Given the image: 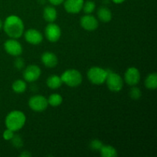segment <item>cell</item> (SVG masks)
Wrapping results in <instances>:
<instances>
[{
	"mask_svg": "<svg viewBox=\"0 0 157 157\" xmlns=\"http://www.w3.org/2000/svg\"><path fill=\"white\" fill-rule=\"evenodd\" d=\"M63 101V98L59 94H52L48 99V103L52 107H58L61 105Z\"/></svg>",
	"mask_w": 157,
	"mask_h": 157,
	"instance_id": "44dd1931",
	"label": "cell"
},
{
	"mask_svg": "<svg viewBox=\"0 0 157 157\" xmlns=\"http://www.w3.org/2000/svg\"><path fill=\"white\" fill-rule=\"evenodd\" d=\"M84 3V0H64V7L68 13L78 14L82 10Z\"/></svg>",
	"mask_w": 157,
	"mask_h": 157,
	"instance_id": "4fadbf2b",
	"label": "cell"
},
{
	"mask_svg": "<svg viewBox=\"0 0 157 157\" xmlns=\"http://www.w3.org/2000/svg\"><path fill=\"white\" fill-rule=\"evenodd\" d=\"M2 28L8 36L17 39L21 37L24 33L25 25L23 21L19 17L12 15L6 18Z\"/></svg>",
	"mask_w": 157,
	"mask_h": 157,
	"instance_id": "6da1fadb",
	"label": "cell"
},
{
	"mask_svg": "<svg viewBox=\"0 0 157 157\" xmlns=\"http://www.w3.org/2000/svg\"><path fill=\"white\" fill-rule=\"evenodd\" d=\"M2 27H3V22L2 21V20L0 19V29H1Z\"/></svg>",
	"mask_w": 157,
	"mask_h": 157,
	"instance_id": "4dcf8cb0",
	"label": "cell"
},
{
	"mask_svg": "<svg viewBox=\"0 0 157 157\" xmlns=\"http://www.w3.org/2000/svg\"><path fill=\"white\" fill-rule=\"evenodd\" d=\"M4 48L9 55L15 57L21 55L23 51L21 44L15 38L7 40L4 43Z\"/></svg>",
	"mask_w": 157,
	"mask_h": 157,
	"instance_id": "ba28073f",
	"label": "cell"
},
{
	"mask_svg": "<svg viewBox=\"0 0 157 157\" xmlns=\"http://www.w3.org/2000/svg\"><path fill=\"white\" fill-rule=\"evenodd\" d=\"M62 84L63 82L61 81V77L56 75L49 76L46 81V84H47L48 87L51 89H53V90L59 88L62 85Z\"/></svg>",
	"mask_w": 157,
	"mask_h": 157,
	"instance_id": "2e32d148",
	"label": "cell"
},
{
	"mask_svg": "<svg viewBox=\"0 0 157 157\" xmlns=\"http://www.w3.org/2000/svg\"><path fill=\"white\" fill-rule=\"evenodd\" d=\"M44 35L46 38L50 42H57L61 35V28L54 22H50L44 29Z\"/></svg>",
	"mask_w": 157,
	"mask_h": 157,
	"instance_id": "52a82bcc",
	"label": "cell"
},
{
	"mask_svg": "<svg viewBox=\"0 0 157 157\" xmlns=\"http://www.w3.org/2000/svg\"><path fill=\"white\" fill-rule=\"evenodd\" d=\"M32 156V155L30 154V153H29V152H26V151H25V152H23L22 153H21V155H20V156H22V157H29V156Z\"/></svg>",
	"mask_w": 157,
	"mask_h": 157,
	"instance_id": "f1b7e54d",
	"label": "cell"
},
{
	"mask_svg": "<svg viewBox=\"0 0 157 157\" xmlns=\"http://www.w3.org/2000/svg\"><path fill=\"white\" fill-rule=\"evenodd\" d=\"M108 71L100 67H92L87 71V78L94 84L101 85L107 79Z\"/></svg>",
	"mask_w": 157,
	"mask_h": 157,
	"instance_id": "277c9868",
	"label": "cell"
},
{
	"mask_svg": "<svg viewBox=\"0 0 157 157\" xmlns=\"http://www.w3.org/2000/svg\"><path fill=\"white\" fill-rule=\"evenodd\" d=\"M29 106L34 111L42 112L48 106V99L42 95H35L29 99Z\"/></svg>",
	"mask_w": 157,
	"mask_h": 157,
	"instance_id": "8992f818",
	"label": "cell"
},
{
	"mask_svg": "<svg viewBox=\"0 0 157 157\" xmlns=\"http://www.w3.org/2000/svg\"><path fill=\"white\" fill-rule=\"evenodd\" d=\"M41 60L42 61L43 64L45 67H49V68L56 67L58 63V60L56 55L53 52H44L41 55Z\"/></svg>",
	"mask_w": 157,
	"mask_h": 157,
	"instance_id": "5bb4252c",
	"label": "cell"
},
{
	"mask_svg": "<svg viewBox=\"0 0 157 157\" xmlns=\"http://www.w3.org/2000/svg\"><path fill=\"white\" fill-rule=\"evenodd\" d=\"M80 23L83 29L89 32L96 30L99 25L98 19L90 14H87L86 15L81 17Z\"/></svg>",
	"mask_w": 157,
	"mask_h": 157,
	"instance_id": "8fae6325",
	"label": "cell"
},
{
	"mask_svg": "<svg viewBox=\"0 0 157 157\" xmlns=\"http://www.w3.org/2000/svg\"><path fill=\"white\" fill-rule=\"evenodd\" d=\"M95 7H96V6L93 1H87L85 3H84L82 9H84V12L86 14H91L94 11Z\"/></svg>",
	"mask_w": 157,
	"mask_h": 157,
	"instance_id": "7402d4cb",
	"label": "cell"
},
{
	"mask_svg": "<svg viewBox=\"0 0 157 157\" xmlns=\"http://www.w3.org/2000/svg\"><path fill=\"white\" fill-rule=\"evenodd\" d=\"M48 1L53 6H58V5H61V3L64 2V0H48Z\"/></svg>",
	"mask_w": 157,
	"mask_h": 157,
	"instance_id": "83f0119b",
	"label": "cell"
},
{
	"mask_svg": "<svg viewBox=\"0 0 157 157\" xmlns=\"http://www.w3.org/2000/svg\"><path fill=\"white\" fill-rule=\"evenodd\" d=\"M43 17L48 22H54L58 17V13L55 8H54L53 6H47L44 8V12H43Z\"/></svg>",
	"mask_w": 157,
	"mask_h": 157,
	"instance_id": "9a60e30c",
	"label": "cell"
},
{
	"mask_svg": "<svg viewBox=\"0 0 157 157\" xmlns=\"http://www.w3.org/2000/svg\"><path fill=\"white\" fill-rule=\"evenodd\" d=\"M41 74V68L38 65L31 64L28 66L23 71V78L28 82H34L39 78Z\"/></svg>",
	"mask_w": 157,
	"mask_h": 157,
	"instance_id": "9c48e42d",
	"label": "cell"
},
{
	"mask_svg": "<svg viewBox=\"0 0 157 157\" xmlns=\"http://www.w3.org/2000/svg\"><path fill=\"white\" fill-rule=\"evenodd\" d=\"M103 144L98 140H94L91 141L90 144V147L92 150H100L101 148L102 147Z\"/></svg>",
	"mask_w": 157,
	"mask_h": 157,
	"instance_id": "cb8c5ba5",
	"label": "cell"
},
{
	"mask_svg": "<svg viewBox=\"0 0 157 157\" xmlns=\"http://www.w3.org/2000/svg\"><path fill=\"white\" fill-rule=\"evenodd\" d=\"M112 1H113L114 3H116V4H121V3L124 2L125 0H112Z\"/></svg>",
	"mask_w": 157,
	"mask_h": 157,
	"instance_id": "f546056e",
	"label": "cell"
},
{
	"mask_svg": "<svg viewBox=\"0 0 157 157\" xmlns=\"http://www.w3.org/2000/svg\"><path fill=\"white\" fill-rule=\"evenodd\" d=\"M25 39L29 44L37 45L42 42L43 35L39 31L34 29H30L26 31L24 34Z\"/></svg>",
	"mask_w": 157,
	"mask_h": 157,
	"instance_id": "7c38bea8",
	"label": "cell"
},
{
	"mask_svg": "<svg viewBox=\"0 0 157 157\" xmlns=\"http://www.w3.org/2000/svg\"><path fill=\"white\" fill-rule=\"evenodd\" d=\"M130 96L132 99L134 100H137L139 99V98H140L141 96H142V93H141L140 89L135 87L131 88V90H130Z\"/></svg>",
	"mask_w": 157,
	"mask_h": 157,
	"instance_id": "603a6c76",
	"label": "cell"
},
{
	"mask_svg": "<svg viewBox=\"0 0 157 157\" xmlns=\"http://www.w3.org/2000/svg\"><path fill=\"white\" fill-rule=\"evenodd\" d=\"M25 66V62L22 58H17L15 61V67L18 69H22Z\"/></svg>",
	"mask_w": 157,
	"mask_h": 157,
	"instance_id": "4316f807",
	"label": "cell"
},
{
	"mask_svg": "<svg viewBox=\"0 0 157 157\" xmlns=\"http://www.w3.org/2000/svg\"><path fill=\"white\" fill-rule=\"evenodd\" d=\"M145 86L150 90H155L157 87V75L156 73L150 74L145 80Z\"/></svg>",
	"mask_w": 157,
	"mask_h": 157,
	"instance_id": "d6986e66",
	"label": "cell"
},
{
	"mask_svg": "<svg viewBox=\"0 0 157 157\" xmlns=\"http://www.w3.org/2000/svg\"><path fill=\"white\" fill-rule=\"evenodd\" d=\"M64 84L71 87H76L82 83V75L76 69H68L64 71L61 76Z\"/></svg>",
	"mask_w": 157,
	"mask_h": 157,
	"instance_id": "3957f363",
	"label": "cell"
},
{
	"mask_svg": "<svg viewBox=\"0 0 157 157\" xmlns=\"http://www.w3.org/2000/svg\"><path fill=\"white\" fill-rule=\"evenodd\" d=\"M12 90L16 94L24 93L27 88V84L25 81L22 80H16L12 84Z\"/></svg>",
	"mask_w": 157,
	"mask_h": 157,
	"instance_id": "ffe728a7",
	"label": "cell"
},
{
	"mask_svg": "<svg viewBox=\"0 0 157 157\" xmlns=\"http://www.w3.org/2000/svg\"><path fill=\"white\" fill-rule=\"evenodd\" d=\"M124 81L128 85L136 86L140 81V73L136 67H129L124 74Z\"/></svg>",
	"mask_w": 157,
	"mask_h": 157,
	"instance_id": "30bf717a",
	"label": "cell"
},
{
	"mask_svg": "<svg viewBox=\"0 0 157 157\" xmlns=\"http://www.w3.org/2000/svg\"><path fill=\"white\" fill-rule=\"evenodd\" d=\"M101 156L103 157H117V151L114 147L109 145H103L99 150Z\"/></svg>",
	"mask_w": 157,
	"mask_h": 157,
	"instance_id": "ac0fdd59",
	"label": "cell"
},
{
	"mask_svg": "<svg viewBox=\"0 0 157 157\" xmlns=\"http://www.w3.org/2000/svg\"><path fill=\"white\" fill-rule=\"evenodd\" d=\"M98 16L101 21L107 23L112 19V13L110 9L107 7L100 8L98 11Z\"/></svg>",
	"mask_w": 157,
	"mask_h": 157,
	"instance_id": "e0dca14e",
	"label": "cell"
},
{
	"mask_svg": "<svg viewBox=\"0 0 157 157\" xmlns=\"http://www.w3.org/2000/svg\"><path fill=\"white\" fill-rule=\"evenodd\" d=\"M107 87L110 91L119 92L122 90L124 87V80L121 75L113 72H109L106 79Z\"/></svg>",
	"mask_w": 157,
	"mask_h": 157,
	"instance_id": "5b68a950",
	"label": "cell"
},
{
	"mask_svg": "<svg viewBox=\"0 0 157 157\" xmlns=\"http://www.w3.org/2000/svg\"><path fill=\"white\" fill-rule=\"evenodd\" d=\"M12 143H13V145L16 147H20L22 145V141L21 139L18 136H15L14 135L13 138L12 139Z\"/></svg>",
	"mask_w": 157,
	"mask_h": 157,
	"instance_id": "484cf974",
	"label": "cell"
},
{
	"mask_svg": "<svg viewBox=\"0 0 157 157\" xmlns=\"http://www.w3.org/2000/svg\"><path fill=\"white\" fill-rule=\"evenodd\" d=\"M14 135H15L14 134V131H12V130L7 128L5 130L4 133H3V138H4V140H12Z\"/></svg>",
	"mask_w": 157,
	"mask_h": 157,
	"instance_id": "d4e9b609",
	"label": "cell"
},
{
	"mask_svg": "<svg viewBox=\"0 0 157 157\" xmlns=\"http://www.w3.org/2000/svg\"><path fill=\"white\" fill-rule=\"evenodd\" d=\"M26 122V117L23 112L20 110H13L8 113L6 117L5 124L6 128L12 131H18L25 126Z\"/></svg>",
	"mask_w": 157,
	"mask_h": 157,
	"instance_id": "7a4b0ae2",
	"label": "cell"
}]
</instances>
